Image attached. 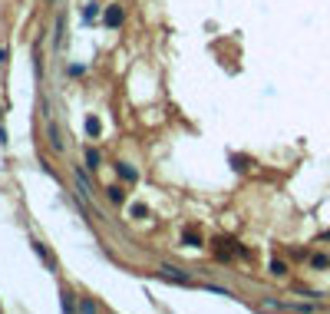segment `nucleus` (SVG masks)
<instances>
[{
  "label": "nucleus",
  "instance_id": "nucleus-6",
  "mask_svg": "<svg viewBox=\"0 0 330 314\" xmlns=\"http://www.w3.org/2000/svg\"><path fill=\"white\" fill-rule=\"evenodd\" d=\"M116 172L122 175L126 182H135V179H139V175H135V169H132V165H126V162H116Z\"/></svg>",
  "mask_w": 330,
  "mask_h": 314
},
{
  "label": "nucleus",
  "instance_id": "nucleus-5",
  "mask_svg": "<svg viewBox=\"0 0 330 314\" xmlns=\"http://www.w3.org/2000/svg\"><path fill=\"white\" fill-rule=\"evenodd\" d=\"M106 192H109V202H116V205L126 202V188H122V185H109Z\"/></svg>",
  "mask_w": 330,
  "mask_h": 314
},
{
  "label": "nucleus",
  "instance_id": "nucleus-11",
  "mask_svg": "<svg viewBox=\"0 0 330 314\" xmlns=\"http://www.w3.org/2000/svg\"><path fill=\"white\" fill-rule=\"evenodd\" d=\"M310 265H314V268H327L330 258H327V255H314V258H310Z\"/></svg>",
  "mask_w": 330,
  "mask_h": 314
},
{
  "label": "nucleus",
  "instance_id": "nucleus-13",
  "mask_svg": "<svg viewBox=\"0 0 330 314\" xmlns=\"http://www.w3.org/2000/svg\"><path fill=\"white\" fill-rule=\"evenodd\" d=\"M235 169H248V159H244V156H235Z\"/></svg>",
  "mask_w": 330,
  "mask_h": 314
},
{
  "label": "nucleus",
  "instance_id": "nucleus-8",
  "mask_svg": "<svg viewBox=\"0 0 330 314\" xmlns=\"http://www.w3.org/2000/svg\"><path fill=\"white\" fill-rule=\"evenodd\" d=\"M50 139H53V149H56V152L63 149V142H60V133H56V126H53V123H50Z\"/></svg>",
  "mask_w": 330,
  "mask_h": 314
},
{
  "label": "nucleus",
  "instance_id": "nucleus-12",
  "mask_svg": "<svg viewBox=\"0 0 330 314\" xmlns=\"http://www.w3.org/2000/svg\"><path fill=\"white\" fill-rule=\"evenodd\" d=\"M145 215H149V212H145V205H132V219H145Z\"/></svg>",
  "mask_w": 330,
  "mask_h": 314
},
{
  "label": "nucleus",
  "instance_id": "nucleus-9",
  "mask_svg": "<svg viewBox=\"0 0 330 314\" xmlns=\"http://www.w3.org/2000/svg\"><path fill=\"white\" fill-rule=\"evenodd\" d=\"M271 275H287V265H284V261H271Z\"/></svg>",
  "mask_w": 330,
  "mask_h": 314
},
{
  "label": "nucleus",
  "instance_id": "nucleus-7",
  "mask_svg": "<svg viewBox=\"0 0 330 314\" xmlns=\"http://www.w3.org/2000/svg\"><path fill=\"white\" fill-rule=\"evenodd\" d=\"M99 129H102V126H99V119H96V116H89V119H86V133H89V136H99Z\"/></svg>",
  "mask_w": 330,
  "mask_h": 314
},
{
  "label": "nucleus",
  "instance_id": "nucleus-14",
  "mask_svg": "<svg viewBox=\"0 0 330 314\" xmlns=\"http://www.w3.org/2000/svg\"><path fill=\"white\" fill-rule=\"evenodd\" d=\"M63 307H66V311H73V307H76V304H73V298L66 294V291H63Z\"/></svg>",
  "mask_w": 330,
  "mask_h": 314
},
{
  "label": "nucleus",
  "instance_id": "nucleus-10",
  "mask_svg": "<svg viewBox=\"0 0 330 314\" xmlns=\"http://www.w3.org/2000/svg\"><path fill=\"white\" fill-rule=\"evenodd\" d=\"M86 165H89V169H96V165H99V152H96V149L86 152Z\"/></svg>",
  "mask_w": 330,
  "mask_h": 314
},
{
  "label": "nucleus",
  "instance_id": "nucleus-3",
  "mask_svg": "<svg viewBox=\"0 0 330 314\" xmlns=\"http://www.w3.org/2000/svg\"><path fill=\"white\" fill-rule=\"evenodd\" d=\"M182 245H185V248H198V245H202V235H198L195 228H185V232H182Z\"/></svg>",
  "mask_w": 330,
  "mask_h": 314
},
{
  "label": "nucleus",
  "instance_id": "nucleus-2",
  "mask_svg": "<svg viewBox=\"0 0 330 314\" xmlns=\"http://www.w3.org/2000/svg\"><path fill=\"white\" fill-rule=\"evenodd\" d=\"M122 7H106V14H102V20H106V27H119L122 24Z\"/></svg>",
  "mask_w": 330,
  "mask_h": 314
},
{
  "label": "nucleus",
  "instance_id": "nucleus-4",
  "mask_svg": "<svg viewBox=\"0 0 330 314\" xmlns=\"http://www.w3.org/2000/svg\"><path fill=\"white\" fill-rule=\"evenodd\" d=\"M162 278H169V281H179V284H192L189 275H182L179 268H162Z\"/></svg>",
  "mask_w": 330,
  "mask_h": 314
},
{
  "label": "nucleus",
  "instance_id": "nucleus-1",
  "mask_svg": "<svg viewBox=\"0 0 330 314\" xmlns=\"http://www.w3.org/2000/svg\"><path fill=\"white\" fill-rule=\"evenodd\" d=\"M33 251H37L40 258L47 261V268H50V271H56V258H53V255H50V251H47V245L40 242V238H33Z\"/></svg>",
  "mask_w": 330,
  "mask_h": 314
}]
</instances>
